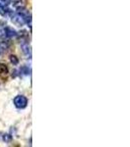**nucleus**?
I'll use <instances>...</instances> for the list:
<instances>
[{
  "label": "nucleus",
  "instance_id": "1",
  "mask_svg": "<svg viewBox=\"0 0 130 147\" xmlns=\"http://www.w3.org/2000/svg\"><path fill=\"white\" fill-rule=\"evenodd\" d=\"M12 21H13V23H15L16 25L23 26V24L28 23V17L25 16V14L18 12V13L14 14V15L12 16Z\"/></svg>",
  "mask_w": 130,
  "mask_h": 147
},
{
  "label": "nucleus",
  "instance_id": "2",
  "mask_svg": "<svg viewBox=\"0 0 130 147\" xmlns=\"http://www.w3.org/2000/svg\"><path fill=\"white\" fill-rule=\"evenodd\" d=\"M14 103H15L16 107L20 108V109H23V108L27 107V99L25 98V96H23V95H19L17 97H15V99H14Z\"/></svg>",
  "mask_w": 130,
  "mask_h": 147
},
{
  "label": "nucleus",
  "instance_id": "3",
  "mask_svg": "<svg viewBox=\"0 0 130 147\" xmlns=\"http://www.w3.org/2000/svg\"><path fill=\"white\" fill-rule=\"evenodd\" d=\"M8 75V68L4 64H0V80H4V78Z\"/></svg>",
  "mask_w": 130,
  "mask_h": 147
},
{
  "label": "nucleus",
  "instance_id": "4",
  "mask_svg": "<svg viewBox=\"0 0 130 147\" xmlns=\"http://www.w3.org/2000/svg\"><path fill=\"white\" fill-rule=\"evenodd\" d=\"M17 34L16 32L13 30V28H5V36L7 37H11V36H15Z\"/></svg>",
  "mask_w": 130,
  "mask_h": 147
},
{
  "label": "nucleus",
  "instance_id": "5",
  "mask_svg": "<svg viewBox=\"0 0 130 147\" xmlns=\"http://www.w3.org/2000/svg\"><path fill=\"white\" fill-rule=\"evenodd\" d=\"M22 48H23V52L25 54V55L30 56V47H29V45H28V43L22 44Z\"/></svg>",
  "mask_w": 130,
  "mask_h": 147
},
{
  "label": "nucleus",
  "instance_id": "6",
  "mask_svg": "<svg viewBox=\"0 0 130 147\" xmlns=\"http://www.w3.org/2000/svg\"><path fill=\"white\" fill-rule=\"evenodd\" d=\"M10 61H11L12 63H13V65H17V64L19 63L18 58L15 55H11L10 56Z\"/></svg>",
  "mask_w": 130,
  "mask_h": 147
},
{
  "label": "nucleus",
  "instance_id": "7",
  "mask_svg": "<svg viewBox=\"0 0 130 147\" xmlns=\"http://www.w3.org/2000/svg\"><path fill=\"white\" fill-rule=\"evenodd\" d=\"M3 140H4V141H6V142H9V141L11 140V136H9V134H4Z\"/></svg>",
  "mask_w": 130,
  "mask_h": 147
},
{
  "label": "nucleus",
  "instance_id": "8",
  "mask_svg": "<svg viewBox=\"0 0 130 147\" xmlns=\"http://www.w3.org/2000/svg\"><path fill=\"white\" fill-rule=\"evenodd\" d=\"M0 52H1V49H0Z\"/></svg>",
  "mask_w": 130,
  "mask_h": 147
}]
</instances>
